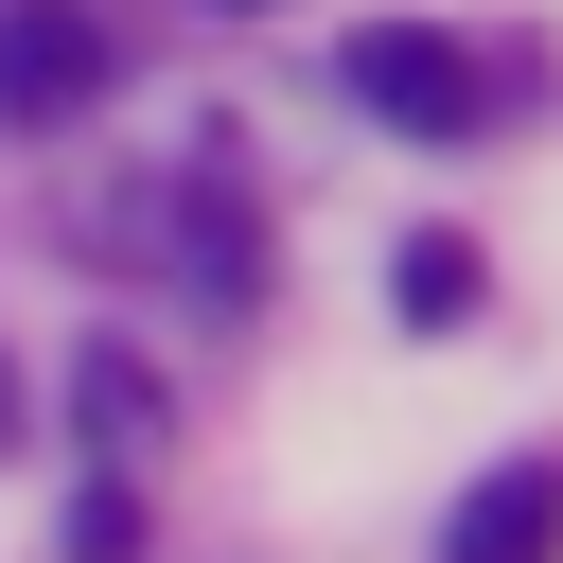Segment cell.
I'll list each match as a JSON object with an SVG mask.
<instances>
[{
	"label": "cell",
	"instance_id": "6da1fadb",
	"mask_svg": "<svg viewBox=\"0 0 563 563\" xmlns=\"http://www.w3.org/2000/svg\"><path fill=\"white\" fill-rule=\"evenodd\" d=\"M352 106H369V123H405V141H475V106H493V88H475V53H457V35L369 18V35H352Z\"/></svg>",
	"mask_w": 563,
	"mask_h": 563
},
{
	"label": "cell",
	"instance_id": "7a4b0ae2",
	"mask_svg": "<svg viewBox=\"0 0 563 563\" xmlns=\"http://www.w3.org/2000/svg\"><path fill=\"white\" fill-rule=\"evenodd\" d=\"M106 106V18L88 0H18L0 18V123H70Z\"/></svg>",
	"mask_w": 563,
	"mask_h": 563
},
{
	"label": "cell",
	"instance_id": "3957f363",
	"mask_svg": "<svg viewBox=\"0 0 563 563\" xmlns=\"http://www.w3.org/2000/svg\"><path fill=\"white\" fill-rule=\"evenodd\" d=\"M158 246H176V282H194L211 317H246V282H264V229H246V194H229V176H158Z\"/></svg>",
	"mask_w": 563,
	"mask_h": 563
},
{
	"label": "cell",
	"instance_id": "277c9868",
	"mask_svg": "<svg viewBox=\"0 0 563 563\" xmlns=\"http://www.w3.org/2000/svg\"><path fill=\"white\" fill-rule=\"evenodd\" d=\"M440 563H563V457H493L440 528Z\"/></svg>",
	"mask_w": 563,
	"mask_h": 563
},
{
	"label": "cell",
	"instance_id": "5b68a950",
	"mask_svg": "<svg viewBox=\"0 0 563 563\" xmlns=\"http://www.w3.org/2000/svg\"><path fill=\"white\" fill-rule=\"evenodd\" d=\"M475 282H493V264H475V246H457V229H422V246H405V264H387V299H405V317H422V334H457V317H475Z\"/></svg>",
	"mask_w": 563,
	"mask_h": 563
},
{
	"label": "cell",
	"instance_id": "8992f818",
	"mask_svg": "<svg viewBox=\"0 0 563 563\" xmlns=\"http://www.w3.org/2000/svg\"><path fill=\"white\" fill-rule=\"evenodd\" d=\"M70 387H88V440H141V422H158V387H141V352H123V334H106Z\"/></svg>",
	"mask_w": 563,
	"mask_h": 563
},
{
	"label": "cell",
	"instance_id": "52a82bcc",
	"mask_svg": "<svg viewBox=\"0 0 563 563\" xmlns=\"http://www.w3.org/2000/svg\"><path fill=\"white\" fill-rule=\"evenodd\" d=\"M70 563H141V493H123V475H106L88 510H70Z\"/></svg>",
	"mask_w": 563,
	"mask_h": 563
},
{
	"label": "cell",
	"instance_id": "ba28073f",
	"mask_svg": "<svg viewBox=\"0 0 563 563\" xmlns=\"http://www.w3.org/2000/svg\"><path fill=\"white\" fill-rule=\"evenodd\" d=\"M0 440H18V369H0Z\"/></svg>",
	"mask_w": 563,
	"mask_h": 563
},
{
	"label": "cell",
	"instance_id": "9c48e42d",
	"mask_svg": "<svg viewBox=\"0 0 563 563\" xmlns=\"http://www.w3.org/2000/svg\"><path fill=\"white\" fill-rule=\"evenodd\" d=\"M229 18H264V0H229Z\"/></svg>",
	"mask_w": 563,
	"mask_h": 563
}]
</instances>
